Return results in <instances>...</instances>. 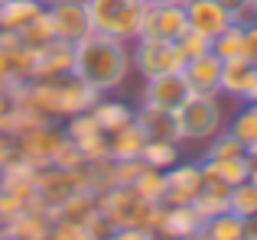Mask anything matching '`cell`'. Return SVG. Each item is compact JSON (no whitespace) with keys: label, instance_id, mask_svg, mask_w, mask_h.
<instances>
[{"label":"cell","instance_id":"32","mask_svg":"<svg viewBox=\"0 0 257 240\" xmlns=\"http://www.w3.org/2000/svg\"><path fill=\"white\" fill-rule=\"evenodd\" d=\"M85 162V156H82V150L75 146V140L65 133L62 136V143L56 146V152H52V162L49 166H59V169H78V166Z\"/></svg>","mask_w":257,"mask_h":240},{"label":"cell","instance_id":"26","mask_svg":"<svg viewBox=\"0 0 257 240\" xmlns=\"http://www.w3.org/2000/svg\"><path fill=\"white\" fill-rule=\"evenodd\" d=\"M208 169L215 172L218 178H225L228 185L247 182V172H251V159L247 156H228V159H202Z\"/></svg>","mask_w":257,"mask_h":240},{"label":"cell","instance_id":"19","mask_svg":"<svg viewBox=\"0 0 257 240\" xmlns=\"http://www.w3.org/2000/svg\"><path fill=\"white\" fill-rule=\"evenodd\" d=\"M134 120L140 124V130L150 140H176L179 143V120L176 110H157V108H140Z\"/></svg>","mask_w":257,"mask_h":240},{"label":"cell","instance_id":"6","mask_svg":"<svg viewBox=\"0 0 257 240\" xmlns=\"http://www.w3.org/2000/svg\"><path fill=\"white\" fill-rule=\"evenodd\" d=\"M75 192H91L85 176V162L78 169H59V166H43L36 172V195L46 208H56L65 198H72Z\"/></svg>","mask_w":257,"mask_h":240},{"label":"cell","instance_id":"29","mask_svg":"<svg viewBox=\"0 0 257 240\" xmlns=\"http://www.w3.org/2000/svg\"><path fill=\"white\" fill-rule=\"evenodd\" d=\"M228 130H231L244 146H247V143H254V140H257V104L247 101L244 108H238V114L231 117Z\"/></svg>","mask_w":257,"mask_h":240},{"label":"cell","instance_id":"21","mask_svg":"<svg viewBox=\"0 0 257 240\" xmlns=\"http://www.w3.org/2000/svg\"><path fill=\"white\" fill-rule=\"evenodd\" d=\"M43 10H46V0H0V30L17 32Z\"/></svg>","mask_w":257,"mask_h":240},{"label":"cell","instance_id":"35","mask_svg":"<svg viewBox=\"0 0 257 240\" xmlns=\"http://www.w3.org/2000/svg\"><path fill=\"white\" fill-rule=\"evenodd\" d=\"M49 240H98L85 224H75V221H52L49 228Z\"/></svg>","mask_w":257,"mask_h":240},{"label":"cell","instance_id":"24","mask_svg":"<svg viewBox=\"0 0 257 240\" xmlns=\"http://www.w3.org/2000/svg\"><path fill=\"white\" fill-rule=\"evenodd\" d=\"M202 234L212 240H244V218H238L234 211H221L205 221Z\"/></svg>","mask_w":257,"mask_h":240},{"label":"cell","instance_id":"11","mask_svg":"<svg viewBox=\"0 0 257 240\" xmlns=\"http://www.w3.org/2000/svg\"><path fill=\"white\" fill-rule=\"evenodd\" d=\"M192 94L182 78V72H170V75H157L147 78L144 84V108H157V110H179L186 104V98Z\"/></svg>","mask_w":257,"mask_h":240},{"label":"cell","instance_id":"3","mask_svg":"<svg viewBox=\"0 0 257 240\" xmlns=\"http://www.w3.org/2000/svg\"><path fill=\"white\" fill-rule=\"evenodd\" d=\"M85 6L94 32L114 36L120 42H131L140 36L147 0H85Z\"/></svg>","mask_w":257,"mask_h":240},{"label":"cell","instance_id":"13","mask_svg":"<svg viewBox=\"0 0 257 240\" xmlns=\"http://www.w3.org/2000/svg\"><path fill=\"white\" fill-rule=\"evenodd\" d=\"M166 192L163 204H192L202 188V162H176L163 172Z\"/></svg>","mask_w":257,"mask_h":240},{"label":"cell","instance_id":"16","mask_svg":"<svg viewBox=\"0 0 257 240\" xmlns=\"http://www.w3.org/2000/svg\"><path fill=\"white\" fill-rule=\"evenodd\" d=\"M182 78H186L192 94H218V82H221V58L215 52L205 56L186 58L182 65Z\"/></svg>","mask_w":257,"mask_h":240},{"label":"cell","instance_id":"34","mask_svg":"<svg viewBox=\"0 0 257 240\" xmlns=\"http://www.w3.org/2000/svg\"><path fill=\"white\" fill-rule=\"evenodd\" d=\"M176 46H179V52L186 58H195V56H205V52H212V39L202 36V32L195 30H186L179 39H176Z\"/></svg>","mask_w":257,"mask_h":240},{"label":"cell","instance_id":"1","mask_svg":"<svg viewBox=\"0 0 257 240\" xmlns=\"http://www.w3.org/2000/svg\"><path fill=\"white\" fill-rule=\"evenodd\" d=\"M127 72H131V49H127V42L104 36V32H94V30L75 42V68H72V75L88 82L94 91L104 94V91L120 88Z\"/></svg>","mask_w":257,"mask_h":240},{"label":"cell","instance_id":"27","mask_svg":"<svg viewBox=\"0 0 257 240\" xmlns=\"http://www.w3.org/2000/svg\"><path fill=\"white\" fill-rule=\"evenodd\" d=\"M17 36H20V42L30 46V49H43L46 42H52V39H56V30H52L49 13L43 10L39 16H33L30 23L23 26V30H17Z\"/></svg>","mask_w":257,"mask_h":240},{"label":"cell","instance_id":"31","mask_svg":"<svg viewBox=\"0 0 257 240\" xmlns=\"http://www.w3.org/2000/svg\"><path fill=\"white\" fill-rule=\"evenodd\" d=\"M228 156H244V143H241L231 130H218L208 140L205 159H228Z\"/></svg>","mask_w":257,"mask_h":240},{"label":"cell","instance_id":"9","mask_svg":"<svg viewBox=\"0 0 257 240\" xmlns=\"http://www.w3.org/2000/svg\"><path fill=\"white\" fill-rule=\"evenodd\" d=\"M62 136H65V130H59V126H52V120H46V124L33 126V130L20 133V136H13V140H17L20 156H23L26 162H33L36 169H43V166L52 162V152L62 143Z\"/></svg>","mask_w":257,"mask_h":240},{"label":"cell","instance_id":"15","mask_svg":"<svg viewBox=\"0 0 257 240\" xmlns=\"http://www.w3.org/2000/svg\"><path fill=\"white\" fill-rule=\"evenodd\" d=\"M52 218L46 208H26L10 221H0V240H49Z\"/></svg>","mask_w":257,"mask_h":240},{"label":"cell","instance_id":"44","mask_svg":"<svg viewBox=\"0 0 257 240\" xmlns=\"http://www.w3.org/2000/svg\"><path fill=\"white\" fill-rule=\"evenodd\" d=\"M192 240H212V237H205V234H195Z\"/></svg>","mask_w":257,"mask_h":240},{"label":"cell","instance_id":"38","mask_svg":"<svg viewBox=\"0 0 257 240\" xmlns=\"http://www.w3.org/2000/svg\"><path fill=\"white\" fill-rule=\"evenodd\" d=\"M244 240H257V214L244 218Z\"/></svg>","mask_w":257,"mask_h":240},{"label":"cell","instance_id":"42","mask_svg":"<svg viewBox=\"0 0 257 240\" xmlns=\"http://www.w3.org/2000/svg\"><path fill=\"white\" fill-rule=\"evenodd\" d=\"M247 182L257 185V162H251V172H247Z\"/></svg>","mask_w":257,"mask_h":240},{"label":"cell","instance_id":"39","mask_svg":"<svg viewBox=\"0 0 257 240\" xmlns=\"http://www.w3.org/2000/svg\"><path fill=\"white\" fill-rule=\"evenodd\" d=\"M244 16L257 20V0H244Z\"/></svg>","mask_w":257,"mask_h":240},{"label":"cell","instance_id":"18","mask_svg":"<svg viewBox=\"0 0 257 240\" xmlns=\"http://www.w3.org/2000/svg\"><path fill=\"white\" fill-rule=\"evenodd\" d=\"M257 78V65L251 58L238 56V58H221V82H218V94L238 98V101H247V91H251Z\"/></svg>","mask_w":257,"mask_h":240},{"label":"cell","instance_id":"37","mask_svg":"<svg viewBox=\"0 0 257 240\" xmlns=\"http://www.w3.org/2000/svg\"><path fill=\"white\" fill-rule=\"evenodd\" d=\"M244 58L257 65V20H244Z\"/></svg>","mask_w":257,"mask_h":240},{"label":"cell","instance_id":"12","mask_svg":"<svg viewBox=\"0 0 257 240\" xmlns=\"http://www.w3.org/2000/svg\"><path fill=\"white\" fill-rule=\"evenodd\" d=\"M205 218L192 204H160V221H157V237H176V240H192L202 234Z\"/></svg>","mask_w":257,"mask_h":240},{"label":"cell","instance_id":"14","mask_svg":"<svg viewBox=\"0 0 257 240\" xmlns=\"http://www.w3.org/2000/svg\"><path fill=\"white\" fill-rule=\"evenodd\" d=\"M75 68V46L52 39L43 49H36V62H33V78H65Z\"/></svg>","mask_w":257,"mask_h":240},{"label":"cell","instance_id":"41","mask_svg":"<svg viewBox=\"0 0 257 240\" xmlns=\"http://www.w3.org/2000/svg\"><path fill=\"white\" fill-rule=\"evenodd\" d=\"M247 101L257 104V78H254V84H251V91H247Z\"/></svg>","mask_w":257,"mask_h":240},{"label":"cell","instance_id":"20","mask_svg":"<svg viewBox=\"0 0 257 240\" xmlns=\"http://www.w3.org/2000/svg\"><path fill=\"white\" fill-rule=\"evenodd\" d=\"M147 140H150V136L140 130L137 120H134V124H127V126H120V130H114V133H107L111 159H140Z\"/></svg>","mask_w":257,"mask_h":240},{"label":"cell","instance_id":"36","mask_svg":"<svg viewBox=\"0 0 257 240\" xmlns=\"http://www.w3.org/2000/svg\"><path fill=\"white\" fill-rule=\"evenodd\" d=\"M101 240H157V234L147 228H114L111 234L101 237Z\"/></svg>","mask_w":257,"mask_h":240},{"label":"cell","instance_id":"10","mask_svg":"<svg viewBox=\"0 0 257 240\" xmlns=\"http://www.w3.org/2000/svg\"><path fill=\"white\" fill-rule=\"evenodd\" d=\"M182 6H186L189 30L202 32V36H208V39H215L221 30L238 23V16H234L221 0H182Z\"/></svg>","mask_w":257,"mask_h":240},{"label":"cell","instance_id":"30","mask_svg":"<svg viewBox=\"0 0 257 240\" xmlns=\"http://www.w3.org/2000/svg\"><path fill=\"white\" fill-rule=\"evenodd\" d=\"M228 211H234L238 218H251V214H257V185H251V182L231 185Z\"/></svg>","mask_w":257,"mask_h":240},{"label":"cell","instance_id":"17","mask_svg":"<svg viewBox=\"0 0 257 240\" xmlns=\"http://www.w3.org/2000/svg\"><path fill=\"white\" fill-rule=\"evenodd\" d=\"M228 198H231V185H228L225 178H218L205 162H202V188H199V195H195L192 208L208 221V218L228 211Z\"/></svg>","mask_w":257,"mask_h":240},{"label":"cell","instance_id":"7","mask_svg":"<svg viewBox=\"0 0 257 240\" xmlns=\"http://www.w3.org/2000/svg\"><path fill=\"white\" fill-rule=\"evenodd\" d=\"M186 30H189V20H186V6H182V0H173V4H147L144 23H140V36L176 42Z\"/></svg>","mask_w":257,"mask_h":240},{"label":"cell","instance_id":"25","mask_svg":"<svg viewBox=\"0 0 257 240\" xmlns=\"http://www.w3.org/2000/svg\"><path fill=\"white\" fill-rule=\"evenodd\" d=\"M212 52L218 58H238V56H244V20L231 23L228 30H221L218 36L212 39Z\"/></svg>","mask_w":257,"mask_h":240},{"label":"cell","instance_id":"28","mask_svg":"<svg viewBox=\"0 0 257 240\" xmlns=\"http://www.w3.org/2000/svg\"><path fill=\"white\" fill-rule=\"evenodd\" d=\"M137 195H144L147 202L153 204H163V192H166V176L160 169H150V166H144V172H140L137 178H134L131 185Z\"/></svg>","mask_w":257,"mask_h":240},{"label":"cell","instance_id":"8","mask_svg":"<svg viewBox=\"0 0 257 240\" xmlns=\"http://www.w3.org/2000/svg\"><path fill=\"white\" fill-rule=\"evenodd\" d=\"M46 13L52 20V30H56V39L75 46L78 39H85L91 32V20H88V6L85 0H49L46 4Z\"/></svg>","mask_w":257,"mask_h":240},{"label":"cell","instance_id":"40","mask_svg":"<svg viewBox=\"0 0 257 240\" xmlns=\"http://www.w3.org/2000/svg\"><path fill=\"white\" fill-rule=\"evenodd\" d=\"M244 156L251 159V162H257V140H254V143H247V146H244Z\"/></svg>","mask_w":257,"mask_h":240},{"label":"cell","instance_id":"2","mask_svg":"<svg viewBox=\"0 0 257 240\" xmlns=\"http://www.w3.org/2000/svg\"><path fill=\"white\" fill-rule=\"evenodd\" d=\"M98 214L111 230L114 228H147V230L157 234L160 204L147 202L131 185H114V188L98 195Z\"/></svg>","mask_w":257,"mask_h":240},{"label":"cell","instance_id":"23","mask_svg":"<svg viewBox=\"0 0 257 240\" xmlns=\"http://www.w3.org/2000/svg\"><path fill=\"white\" fill-rule=\"evenodd\" d=\"M140 159H144V166H150V169L166 172L170 166L179 162V143H176V140H147Z\"/></svg>","mask_w":257,"mask_h":240},{"label":"cell","instance_id":"5","mask_svg":"<svg viewBox=\"0 0 257 240\" xmlns=\"http://www.w3.org/2000/svg\"><path fill=\"white\" fill-rule=\"evenodd\" d=\"M186 65V56L179 52L176 42H166V39H134L131 49V68H137L144 78H157V75H170V72H182Z\"/></svg>","mask_w":257,"mask_h":240},{"label":"cell","instance_id":"33","mask_svg":"<svg viewBox=\"0 0 257 240\" xmlns=\"http://www.w3.org/2000/svg\"><path fill=\"white\" fill-rule=\"evenodd\" d=\"M144 172V159H111V178L114 185H134V178ZM111 185V188H114Z\"/></svg>","mask_w":257,"mask_h":240},{"label":"cell","instance_id":"22","mask_svg":"<svg viewBox=\"0 0 257 240\" xmlns=\"http://www.w3.org/2000/svg\"><path fill=\"white\" fill-rule=\"evenodd\" d=\"M134 114H137V110H131L124 101H111V98H98V104L91 108V117L98 120V126L104 133H114V130H120V126L134 124Z\"/></svg>","mask_w":257,"mask_h":240},{"label":"cell","instance_id":"45","mask_svg":"<svg viewBox=\"0 0 257 240\" xmlns=\"http://www.w3.org/2000/svg\"><path fill=\"white\" fill-rule=\"evenodd\" d=\"M157 240H176V237H157Z\"/></svg>","mask_w":257,"mask_h":240},{"label":"cell","instance_id":"4","mask_svg":"<svg viewBox=\"0 0 257 240\" xmlns=\"http://www.w3.org/2000/svg\"><path fill=\"white\" fill-rule=\"evenodd\" d=\"M176 120H179V140H212L225 124L218 94H189L186 104L176 110Z\"/></svg>","mask_w":257,"mask_h":240},{"label":"cell","instance_id":"43","mask_svg":"<svg viewBox=\"0 0 257 240\" xmlns=\"http://www.w3.org/2000/svg\"><path fill=\"white\" fill-rule=\"evenodd\" d=\"M147 4H173V0H147Z\"/></svg>","mask_w":257,"mask_h":240}]
</instances>
